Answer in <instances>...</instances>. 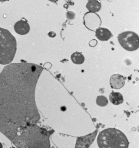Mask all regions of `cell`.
Listing matches in <instances>:
<instances>
[{
    "mask_svg": "<svg viewBox=\"0 0 139 148\" xmlns=\"http://www.w3.org/2000/svg\"><path fill=\"white\" fill-rule=\"evenodd\" d=\"M108 100L103 95L99 96L97 97V99H96V103L99 106L105 107L108 105Z\"/></svg>",
    "mask_w": 139,
    "mask_h": 148,
    "instance_id": "12",
    "label": "cell"
},
{
    "mask_svg": "<svg viewBox=\"0 0 139 148\" xmlns=\"http://www.w3.org/2000/svg\"><path fill=\"white\" fill-rule=\"evenodd\" d=\"M0 148H3L2 144L0 142Z\"/></svg>",
    "mask_w": 139,
    "mask_h": 148,
    "instance_id": "15",
    "label": "cell"
},
{
    "mask_svg": "<svg viewBox=\"0 0 139 148\" xmlns=\"http://www.w3.org/2000/svg\"><path fill=\"white\" fill-rule=\"evenodd\" d=\"M121 46L127 51H134L139 47V38L138 34L133 31L122 32L118 36Z\"/></svg>",
    "mask_w": 139,
    "mask_h": 148,
    "instance_id": "4",
    "label": "cell"
},
{
    "mask_svg": "<svg viewBox=\"0 0 139 148\" xmlns=\"http://www.w3.org/2000/svg\"><path fill=\"white\" fill-rule=\"evenodd\" d=\"M66 17L68 20L72 21L75 18V14L73 11H68L66 14Z\"/></svg>",
    "mask_w": 139,
    "mask_h": 148,
    "instance_id": "13",
    "label": "cell"
},
{
    "mask_svg": "<svg viewBox=\"0 0 139 148\" xmlns=\"http://www.w3.org/2000/svg\"><path fill=\"white\" fill-rule=\"evenodd\" d=\"M17 49L15 38L9 30L0 27V64H10Z\"/></svg>",
    "mask_w": 139,
    "mask_h": 148,
    "instance_id": "3",
    "label": "cell"
},
{
    "mask_svg": "<svg viewBox=\"0 0 139 148\" xmlns=\"http://www.w3.org/2000/svg\"><path fill=\"white\" fill-rule=\"evenodd\" d=\"M109 99L111 103L115 105H119L124 102L123 95L119 92L112 91L109 96Z\"/></svg>",
    "mask_w": 139,
    "mask_h": 148,
    "instance_id": "9",
    "label": "cell"
},
{
    "mask_svg": "<svg viewBox=\"0 0 139 148\" xmlns=\"http://www.w3.org/2000/svg\"><path fill=\"white\" fill-rule=\"evenodd\" d=\"M99 148H128L129 142L125 135L118 130L108 128L102 130L97 138Z\"/></svg>",
    "mask_w": 139,
    "mask_h": 148,
    "instance_id": "2",
    "label": "cell"
},
{
    "mask_svg": "<svg viewBox=\"0 0 139 148\" xmlns=\"http://www.w3.org/2000/svg\"><path fill=\"white\" fill-rule=\"evenodd\" d=\"M14 29L16 34L24 35L28 34L30 30V27L26 21L21 20L16 23L14 25Z\"/></svg>",
    "mask_w": 139,
    "mask_h": 148,
    "instance_id": "6",
    "label": "cell"
},
{
    "mask_svg": "<svg viewBox=\"0 0 139 148\" xmlns=\"http://www.w3.org/2000/svg\"><path fill=\"white\" fill-rule=\"evenodd\" d=\"M71 60L73 63L76 65L83 64L85 60L84 56L79 52H75L71 55Z\"/></svg>",
    "mask_w": 139,
    "mask_h": 148,
    "instance_id": "11",
    "label": "cell"
},
{
    "mask_svg": "<svg viewBox=\"0 0 139 148\" xmlns=\"http://www.w3.org/2000/svg\"><path fill=\"white\" fill-rule=\"evenodd\" d=\"M97 134V131L83 137L77 139L75 148H88L94 141Z\"/></svg>",
    "mask_w": 139,
    "mask_h": 148,
    "instance_id": "5",
    "label": "cell"
},
{
    "mask_svg": "<svg viewBox=\"0 0 139 148\" xmlns=\"http://www.w3.org/2000/svg\"><path fill=\"white\" fill-rule=\"evenodd\" d=\"M7 1H8V0H0V2H4Z\"/></svg>",
    "mask_w": 139,
    "mask_h": 148,
    "instance_id": "16",
    "label": "cell"
},
{
    "mask_svg": "<svg viewBox=\"0 0 139 148\" xmlns=\"http://www.w3.org/2000/svg\"><path fill=\"white\" fill-rule=\"evenodd\" d=\"M97 41L95 40H93L89 42V46L91 47H94L97 44Z\"/></svg>",
    "mask_w": 139,
    "mask_h": 148,
    "instance_id": "14",
    "label": "cell"
},
{
    "mask_svg": "<svg viewBox=\"0 0 139 148\" xmlns=\"http://www.w3.org/2000/svg\"><path fill=\"white\" fill-rule=\"evenodd\" d=\"M101 8V3L97 0H91L88 1L86 4L87 9L90 12L93 13L99 11Z\"/></svg>",
    "mask_w": 139,
    "mask_h": 148,
    "instance_id": "10",
    "label": "cell"
},
{
    "mask_svg": "<svg viewBox=\"0 0 139 148\" xmlns=\"http://www.w3.org/2000/svg\"><path fill=\"white\" fill-rule=\"evenodd\" d=\"M95 36L98 40L101 41H107L112 36V34L108 29L99 27L96 29Z\"/></svg>",
    "mask_w": 139,
    "mask_h": 148,
    "instance_id": "8",
    "label": "cell"
},
{
    "mask_svg": "<svg viewBox=\"0 0 139 148\" xmlns=\"http://www.w3.org/2000/svg\"><path fill=\"white\" fill-rule=\"evenodd\" d=\"M110 83L112 88L120 89L125 85V78L123 76L120 74H114L111 77Z\"/></svg>",
    "mask_w": 139,
    "mask_h": 148,
    "instance_id": "7",
    "label": "cell"
},
{
    "mask_svg": "<svg viewBox=\"0 0 139 148\" xmlns=\"http://www.w3.org/2000/svg\"><path fill=\"white\" fill-rule=\"evenodd\" d=\"M42 67L10 63L0 73V131L19 148H50V135L40 126L35 101Z\"/></svg>",
    "mask_w": 139,
    "mask_h": 148,
    "instance_id": "1",
    "label": "cell"
},
{
    "mask_svg": "<svg viewBox=\"0 0 139 148\" xmlns=\"http://www.w3.org/2000/svg\"><path fill=\"white\" fill-rule=\"evenodd\" d=\"M19 148L12 147V148Z\"/></svg>",
    "mask_w": 139,
    "mask_h": 148,
    "instance_id": "17",
    "label": "cell"
}]
</instances>
